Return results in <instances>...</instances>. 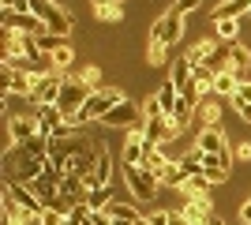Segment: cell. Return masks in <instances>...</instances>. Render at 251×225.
Instances as JSON below:
<instances>
[{
	"instance_id": "6da1fadb",
	"label": "cell",
	"mask_w": 251,
	"mask_h": 225,
	"mask_svg": "<svg viewBox=\"0 0 251 225\" xmlns=\"http://www.w3.org/2000/svg\"><path fill=\"white\" fill-rule=\"evenodd\" d=\"M184 38V15H180L176 8H169L161 19L150 26V45H147V64L150 68H161L165 64V53L173 49V45Z\"/></svg>"
},
{
	"instance_id": "7a4b0ae2",
	"label": "cell",
	"mask_w": 251,
	"mask_h": 225,
	"mask_svg": "<svg viewBox=\"0 0 251 225\" xmlns=\"http://www.w3.org/2000/svg\"><path fill=\"white\" fill-rule=\"evenodd\" d=\"M124 98H127V94L120 90V86H101V90H94V94H90V101L83 105V113H79L75 120H68V124H72V128H83L86 120H101L105 113H109L113 105H120Z\"/></svg>"
},
{
	"instance_id": "3957f363",
	"label": "cell",
	"mask_w": 251,
	"mask_h": 225,
	"mask_svg": "<svg viewBox=\"0 0 251 225\" xmlns=\"http://www.w3.org/2000/svg\"><path fill=\"white\" fill-rule=\"evenodd\" d=\"M30 11L45 23L49 34H56V38H68V34H72V15H68L60 4H52V0H30Z\"/></svg>"
},
{
	"instance_id": "277c9868",
	"label": "cell",
	"mask_w": 251,
	"mask_h": 225,
	"mask_svg": "<svg viewBox=\"0 0 251 225\" xmlns=\"http://www.w3.org/2000/svg\"><path fill=\"white\" fill-rule=\"evenodd\" d=\"M124 180H127V192L135 195L139 203H150V199L161 192L157 176H154V173H147L143 165H124Z\"/></svg>"
},
{
	"instance_id": "5b68a950",
	"label": "cell",
	"mask_w": 251,
	"mask_h": 225,
	"mask_svg": "<svg viewBox=\"0 0 251 225\" xmlns=\"http://www.w3.org/2000/svg\"><path fill=\"white\" fill-rule=\"evenodd\" d=\"M90 101V90H86L79 79H64V90H60V101H56V109L64 113V120H75L79 113H83V105Z\"/></svg>"
},
{
	"instance_id": "8992f818",
	"label": "cell",
	"mask_w": 251,
	"mask_h": 225,
	"mask_svg": "<svg viewBox=\"0 0 251 225\" xmlns=\"http://www.w3.org/2000/svg\"><path fill=\"white\" fill-rule=\"evenodd\" d=\"M34 135H42L34 113H11L8 117V147H23V143H30Z\"/></svg>"
},
{
	"instance_id": "52a82bcc",
	"label": "cell",
	"mask_w": 251,
	"mask_h": 225,
	"mask_svg": "<svg viewBox=\"0 0 251 225\" xmlns=\"http://www.w3.org/2000/svg\"><path fill=\"white\" fill-rule=\"evenodd\" d=\"M195 150H199L202 158H232V147H229V139H225L221 128H202L199 139H195Z\"/></svg>"
},
{
	"instance_id": "ba28073f",
	"label": "cell",
	"mask_w": 251,
	"mask_h": 225,
	"mask_svg": "<svg viewBox=\"0 0 251 225\" xmlns=\"http://www.w3.org/2000/svg\"><path fill=\"white\" fill-rule=\"evenodd\" d=\"M64 79H68V75H60V72L45 75V79H34V94H30L34 109L38 105H56V101H60V90H64Z\"/></svg>"
},
{
	"instance_id": "9c48e42d",
	"label": "cell",
	"mask_w": 251,
	"mask_h": 225,
	"mask_svg": "<svg viewBox=\"0 0 251 225\" xmlns=\"http://www.w3.org/2000/svg\"><path fill=\"white\" fill-rule=\"evenodd\" d=\"M147 150H150L147 131H143V128H131V131H127V139H124V154H120V161H124V165H143Z\"/></svg>"
},
{
	"instance_id": "30bf717a",
	"label": "cell",
	"mask_w": 251,
	"mask_h": 225,
	"mask_svg": "<svg viewBox=\"0 0 251 225\" xmlns=\"http://www.w3.org/2000/svg\"><path fill=\"white\" fill-rule=\"evenodd\" d=\"M86 188H90V192H94V188H113V154H109V147L98 150V161H94V173H90Z\"/></svg>"
},
{
	"instance_id": "8fae6325",
	"label": "cell",
	"mask_w": 251,
	"mask_h": 225,
	"mask_svg": "<svg viewBox=\"0 0 251 225\" xmlns=\"http://www.w3.org/2000/svg\"><path fill=\"white\" fill-rule=\"evenodd\" d=\"M0 75H4V86H0V90H4V94H23V98H30L34 94V79L26 72H15V68H4L0 64Z\"/></svg>"
},
{
	"instance_id": "7c38bea8",
	"label": "cell",
	"mask_w": 251,
	"mask_h": 225,
	"mask_svg": "<svg viewBox=\"0 0 251 225\" xmlns=\"http://www.w3.org/2000/svg\"><path fill=\"white\" fill-rule=\"evenodd\" d=\"M34 117H38V128H42L45 139H52V135L68 124V120H64V113H60L56 105H38V109H34Z\"/></svg>"
},
{
	"instance_id": "4fadbf2b",
	"label": "cell",
	"mask_w": 251,
	"mask_h": 225,
	"mask_svg": "<svg viewBox=\"0 0 251 225\" xmlns=\"http://www.w3.org/2000/svg\"><path fill=\"white\" fill-rule=\"evenodd\" d=\"M143 131H147V143H150V147H169V139L176 135V128H173V120H169V117L147 120V124H143Z\"/></svg>"
},
{
	"instance_id": "5bb4252c",
	"label": "cell",
	"mask_w": 251,
	"mask_h": 225,
	"mask_svg": "<svg viewBox=\"0 0 251 225\" xmlns=\"http://www.w3.org/2000/svg\"><path fill=\"white\" fill-rule=\"evenodd\" d=\"M210 210H214V203H210V195H199V199H184V206H180V214L188 218L191 225H206L210 218Z\"/></svg>"
},
{
	"instance_id": "9a60e30c",
	"label": "cell",
	"mask_w": 251,
	"mask_h": 225,
	"mask_svg": "<svg viewBox=\"0 0 251 225\" xmlns=\"http://www.w3.org/2000/svg\"><path fill=\"white\" fill-rule=\"evenodd\" d=\"M195 120H199L202 128H221V124H218V120H221V105H218V98H214V94H206V98L199 101Z\"/></svg>"
},
{
	"instance_id": "2e32d148",
	"label": "cell",
	"mask_w": 251,
	"mask_h": 225,
	"mask_svg": "<svg viewBox=\"0 0 251 225\" xmlns=\"http://www.w3.org/2000/svg\"><path fill=\"white\" fill-rule=\"evenodd\" d=\"M240 83H244L240 75L232 72V68H225V72H218V79H214V86H210V94H214V98H232Z\"/></svg>"
},
{
	"instance_id": "e0dca14e",
	"label": "cell",
	"mask_w": 251,
	"mask_h": 225,
	"mask_svg": "<svg viewBox=\"0 0 251 225\" xmlns=\"http://www.w3.org/2000/svg\"><path fill=\"white\" fill-rule=\"evenodd\" d=\"M169 165H173V158L165 154V147H150V150H147V158H143V169L154 173V176H161Z\"/></svg>"
},
{
	"instance_id": "ac0fdd59",
	"label": "cell",
	"mask_w": 251,
	"mask_h": 225,
	"mask_svg": "<svg viewBox=\"0 0 251 225\" xmlns=\"http://www.w3.org/2000/svg\"><path fill=\"white\" fill-rule=\"evenodd\" d=\"M169 83L176 86V90H188V86L195 83V72H191V60H188V56L173 60V79H169Z\"/></svg>"
},
{
	"instance_id": "d6986e66",
	"label": "cell",
	"mask_w": 251,
	"mask_h": 225,
	"mask_svg": "<svg viewBox=\"0 0 251 225\" xmlns=\"http://www.w3.org/2000/svg\"><path fill=\"white\" fill-rule=\"evenodd\" d=\"M244 15H251V4H248V0H229V4L214 8V23H218V19H236V23H240Z\"/></svg>"
},
{
	"instance_id": "ffe728a7",
	"label": "cell",
	"mask_w": 251,
	"mask_h": 225,
	"mask_svg": "<svg viewBox=\"0 0 251 225\" xmlns=\"http://www.w3.org/2000/svg\"><path fill=\"white\" fill-rule=\"evenodd\" d=\"M188 180H191V176L184 173V165H180V161H173V165L157 176V184H161V188H180V192H184V184H188Z\"/></svg>"
},
{
	"instance_id": "44dd1931",
	"label": "cell",
	"mask_w": 251,
	"mask_h": 225,
	"mask_svg": "<svg viewBox=\"0 0 251 225\" xmlns=\"http://www.w3.org/2000/svg\"><path fill=\"white\" fill-rule=\"evenodd\" d=\"M154 98H157V105H161V113H165V117H173V109H176V101H180V90L173 83H161L154 90Z\"/></svg>"
},
{
	"instance_id": "7402d4cb",
	"label": "cell",
	"mask_w": 251,
	"mask_h": 225,
	"mask_svg": "<svg viewBox=\"0 0 251 225\" xmlns=\"http://www.w3.org/2000/svg\"><path fill=\"white\" fill-rule=\"evenodd\" d=\"M229 68L236 75H244V68H251V49L244 42H236V45H229Z\"/></svg>"
},
{
	"instance_id": "603a6c76",
	"label": "cell",
	"mask_w": 251,
	"mask_h": 225,
	"mask_svg": "<svg viewBox=\"0 0 251 225\" xmlns=\"http://www.w3.org/2000/svg\"><path fill=\"white\" fill-rule=\"evenodd\" d=\"M214 34H218V42L236 45V42H240V23H236V19H218V23H214Z\"/></svg>"
},
{
	"instance_id": "cb8c5ba5",
	"label": "cell",
	"mask_w": 251,
	"mask_h": 225,
	"mask_svg": "<svg viewBox=\"0 0 251 225\" xmlns=\"http://www.w3.org/2000/svg\"><path fill=\"white\" fill-rule=\"evenodd\" d=\"M94 19H101V23H120V19H124V8H120V4L101 0V4H94Z\"/></svg>"
},
{
	"instance_id": "d4e9b609",
	"label": "cell",
	"mask_w": 251,
	"mask_h": 225,
	"mask_svg": "<svg viewBox=\"0 0 251 225\" xmlns=\"http://www.w3.org/2000/svg\"><path fill=\"white\" fill-rule=\"evenodd\" d=\"M116 195H113V188H94L90 192V199H86V210H109V203H113Z\"/></svg>"
},
{
	"instance_id": "484cf974",
	"label": "cell",
	"mask_w": 251,
	"mask_h": 225,
	"mask_svg": "<svg viewBox=\"0 0 251 225\" xmlns=\"http://www.w3.org/2000/svg\"><path fill=\"white\" fill-rule=\"evenodd\" d=\"M199 195H210V180L206 176H191L184 184V199H199Z\"/></svg>"
},
{
	"instance_id": "4316f807",
	"label": "cell",
	"mask_w": 251,
	"mask_h": 225,
	"mask_svg": "<svg viewBox=\"0 0 251 225\" xmlns=\"http://www.w3.org/2000/svg\"><path fill=\"white\" fill-rule=\"evenodd\" d=\"M180 165H184L188 176H202V154H199V150H188V154L180 158Z\"/></svg>"
},
{
	"instance_id": "83f0119b",
	"label": "cell",
	"mask_w": 251,
	"mask_h": 225,
	"mask_svg": "<svg viewBox=\"0 0 251 225\" xmlns=\"http://www.w3.org/2000/svg\"><path fill=\"white\" fill-rule=\"evenodd\" d=\"M79 83H83L90 94H94V90H101V86H98V83H101V72H98V64H86L83 72H79Z\"/></svg>"
},
{
	"instance_id": "f1b7e54d",
	"label": "cell",
	"mask_w": 251,
	"mask_h": 225,
	"mask_svg": "<svg viewBox=\"0 0 251 225\" xmlns=\"http://www.w3.org/2000/svg\"><path fill=\"white\" fill-rule=\"evenodd\" d=\"M49 60H52V72H68V68H72V60H75V53H72V49H68V45H64V49H56V53H52L49 56Z\"/></svg>"
},
{
	"instance_id": "f546056e",
	"label": "cell",
	"mask_w": 251,
	"mask_h": 225,
	"mask_svg": "<svg viewBox=\"0 0 251 225\" xmlns=\"http://www.w3.org/2000/svg\"><path fill=\"white\" fill-rule=\"evenodd\" d=\"M229 101H232V109H236V113H240V109H248V105H251V83H248V79H244V83L236 86V94H232Z\"/></svg>"
},
{
	"instance_id": "4dcf8cb0",
	"label": "cell",
	"mask_w": 251,
	"mask_h": 225,
	"mask_svg": "<svg viewBox=\"0 0 251 225\" xmlns=\"http://www.w3.org/2000/svg\"><path fill=\"white\" fill-rule=\"evenodd\" d=\"M38 49H42L45 56H52L56 49H64V38H56V34H42V38H38Z\"/></svg>"
},
{
	"instance_id": "1f68e13d",
	"label": "cell",
	"mask_w": 251,
	"mask_h": 225,
	"mask_svg": "<svg viewBox=\"0 0 251 225\" xmlns=\"http://www.w3.org/2000/svg\"><path fill=\"white\" fill-rule=\"evenodd\" d=\"M169 218H173V210H147L143 222L147 225H169Z\"/></svg>"
},
{
	"instance_id": "d6a6232c",
	"label": "cell",
	"mask_w": 251,
	"mask_h": 225,
	"mask_svg": "<svg viewBox=\"0 0 251 225\" xmlns=\"http://www.w3.org/2000/svg\"><path fill=\"white\" fill-rule=\"evenodd\" d=\"M42 222H45V225H64V214H60V210H45Z\"/></svg>"
},
{
	"instance_id": "836d02e7",
	"label": "cell",
	"mask_w": 251,
	"mask_h": 225,
	"mask_svg": "<svg viewBox=\"0 0 251 225\" xmlns=\"http://www.w3.org/2000/svg\"><path fill=\"white\" fill-rule=\"evenodd\" d=\"M90 222H94V225H116L113 218L105 214V210H90Z\"/></svg>"
},
{
	"instance_id": "e575fe53",
	"label": "cell",
	"mask_w": 251,
	"mask_h": 225,
	"mask_svg": "<svg viewBox=\"0 0 251 225\" xmlns=\"http://www.w3.org/2000/svg\"><path fill=\"white\" fill-rule=\"evenodd\" d=\"M232 158H240V161H251V143H240V147L232 150Z\"/></svg>"
},
{
	"instance_id": "d590c367",
	"label": "cell",
	"mask_w": 251,
	"mask_h": 225,
	"mask_svg": "<svg viewBox=\"0 0 251 225\" xmlns=\"http://www.w3.org/2000/svg\"><path fill=\"white\" fill-rule=\"evenodd\" d=\"M195 8H199V0H180V4H176V11H180V15H191Z\"/></svg>"
},
{
	"instance_id": "8d00e7d4",
	"label": "cell",
	"mask_w": 251,
	"mask_h": 225,
	"mask_svg": "<svg viewBox=\"0 0 251 225\" xmlns=\"http://www.w3.org/2000/svg\"><path fill=\"white\" fill-rule=\"evenodd\" d=\"M240 222H244V225H251V199L240 206Z\"/></svg>"
},
{
	"instance_id": "74e56055",
	"label": "cell",
	"mask_w": 251,
	"mask_h": 225,
	"mask_svg": "<svg viewBox=\"0 0 251 225\" xmlns=\"http://www.w3.org/2000/svg\"><path fill=\"white\" fill-rule=\"evenodd\" d=\"M169 225H191V222H188V218H184V214H180V210H173V218H169Z\"/></svg>"
},
{
	"instance_id": "f35d334b",
	"label": "cell",
	"mask_w": 251,
	"mask_h": 225,
	"mask_svg": "<svg viewBox=\"0 0 251 225\" xmlns=\"http://www.w3.org/2000/svg\"><path fill=\"white\" fill-rule=\"evenodd\" d=\"M19 225H45V222H42V218H23Z\"/></svg>"
},
{
	"instance_id": "ab89813d",
	"label": "cell",
	"mask_w": 251,
	"mask_h": 225,
	"mask_svg": "<svg viewBox=\"0 0 251 225\" xmlns=\"http://www.w3.org/2000/svg\"><path fill=\"white\" fill-rule=\"evenodd\" d=\"M206 225H225V222H221V218H218V214H214V218H210V222H206Z\"/></svg>"
},
{
	"instance_id": "60d3db41",
	"label": "cell",
	"mask_w": 251,
	"mask_h": 225,
	"mask_svg": "<svg viewBox=\"0 0 251 225\" xmlns=\"http://www.w3.org/2000/svg\"><path fill=\"white\" fill-rule=\"evenodd\" d=\"M116 225H131V222H116Z\"/></svg>"
}]
</instances>
